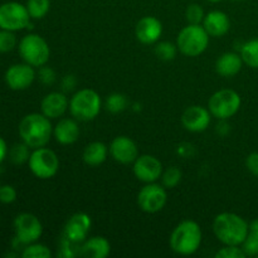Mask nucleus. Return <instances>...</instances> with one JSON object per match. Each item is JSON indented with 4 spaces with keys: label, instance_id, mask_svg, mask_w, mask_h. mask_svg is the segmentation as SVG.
I'll return each instance as SVG.
<instances>
[{
    "label": "nucleus",
    "instance_id": "14",
    "mask_svg": "<svg viewBox=\"0 0 258 258\" xmlns=\"http://www.w3.org/2000/svg\"><path fill=\"white\" fill-rule=\"evenodd\" d=\"M91 218L86 213H76L71 217L64 226L63 237L73 242L82 243L87 238L91 229Z\"/></svg>",
    "mask_w": 258,
    "mask_h": 258
},
{
    "label": "nucleus",
    "instance_id": "6",
    "mask_svg": "<svg viewBox=\"0 0 258 258\" xmlns=\"http://www.w3.org/2000/svg\"><path fill=\"white\" fill-rule=\"evenodd\" d=\"M22 59L33 67H42L49 60L50 49L48 43L38 34H28L19 42Z\"/></svg>",
    "mask_w": 258,
    "mask_h": 258
},
{
    "label": "nucleus",
    "instance_id": "8",
    "mask_svg": "<svg viewBox=\"0 0 258 258\" xmlns=\"http://www.w3.org/2000/svg\"><path fill=\"white\" fill-rule=\"evenodd\" d=\"M29 169L37 178L50 179L58 173L59 169V159L57 154L47 148L34 149L28 160Z\"/></svg>",
    "mask_w": 258,
    "mask_h": 258
},
{
    "label": "nucleus",
    "instance_id": "18",
    "mask_svg": "<svg viewBox=\"0 0 258 258\" xmlns=\"http://www.w3.org/2000/svg\"><path fill=\"white\" fill-rule=\"evenodd\" d=\"M68 108V100L63 93L50 92L45 96L40 103V110L48 118H58L64 115Z\"/></svg>",
    "mask_w": 258,
    "mask_h": 258
},
{
    "label": "nucleus",
    "instance_id": "28",
    "mask_svg": "<svg viewBox=\"0 0 258 258\" xmlns=\"http://www.w3.org/2000/svg\"><path fill=\"white\" fill-rule=\"evenodd\" d=\"M77 256H81V243L63 237L62 242H60V248L58 251V257L73 258Z\"/></svg>",
    "mask_w": 258,
    "mask_h": 258
},
{
    "label": "nucleus",
    "instance_id": "17",
    "mask_svg": "<svg viewBox=\"0 0 258 258\" xmlns=\"http://www.w3.org/2000/svg\"><path fill=\"white\" fill-rule=\"evenodd\" d=\"M135 34L144 44H153L163 34V24L155 17H144L136 24Z\"/></svg>",
    "mask_w": 258,
    "mask_h": 258
},
{
    "label": "nucleus",
    "instance_id": "4",
    "mask_svg": "<svg viewBox=\"0 0 258 258\" xmlns=\"http://www.w3.org/2000/svg\"><path fill=\"white\" fill-rule=\"evenodd\" d=\"M209 37L203 25L189 24L180 30L176 39V47L188 57L201 55L209 44Z\"/></svg>",
    "mask_w": 258,
    "mask_h": 258
},
{
    "label": "nucleus",
    "instance_id": "40",
    "mask_svg": "<svg viewBox=\"0 0 258 258\" xmlns=\"http://www.w3.org/2000/svg\"><path fill=\"white\" fill-rule=\"evenodd\" d=\"M76 85V80L73 78V76H67V77L64 78V81H63V87H64V90L67 91H71L73 87H75Z\"/></svg>",
    "mask_w": 258,
    "mask_h": 258
},
{
    "label": "nucleus",
    "instance_id": "33",
    "mask_svg": "<svg viewBox=\"0 0 258 258\" xmlns=\"http://www.w3.org/2000/svg\"><path fill=\"white\" fill-rule=\"evenodd\" d=\"M204 10L199 4H190L188 5L185 10V18L189 24H201L204 20Z\"/></svg>",
    "mask_w": 258,
    "mask_h": 258
},
{
    "label": "nucleus",
    "instance_id": "11",
    "mask_svg": "<svg viewBox=\"0 0 258 258\" xmlns=\"http://www.w3.org/2000/svg\"><path fill=\"white\" fill-rule=\"evenodd\" d=\"M166 196L165 189L155 183H148L138 196V204L141 211L146 213H158L165 207Z\"/></svg>",
    "mask_w": 258,
    "mask_h": 258
},
{
    "label": "nucleus",
    "instance_id": "23",
    "mask_svg": "<svg viewBox=\"0 0 258 258\" xmlns=\"http://www.w3.org/2000/svg\"><path fill=\"white\" fill-rule=\"evenodd\" d=\"M107 146L105 144L95 141V143L88 144L83 150V161L91 166L101 165L107 158Z\"/></svg>",
    "mask_w": 258,
    "mask_h": 258
},
{
    "label": "nucleus",
    "instance_id": "29",
    "mask_svg": "<svg viewBox=\"0 0 258 258\" xmlns=\"http://www.w3.org/2000/svg\"><path fill=\"white\" fill-rule=\"evenodd\" d=\"M176 45L170 42H160L155 47L156 57L161 60H173L176 55Z\"/></svg>",
    "mask_w": 258,
    "mask_h": 258
},
{
    "label": "nucleus",
    "instance_id": "39",
    "mask_svg": "<svg viewBox=\"0 0 258 258\" xmlns=\"http://www.w3.org/2000/svg\"><path fill=\"white\" fill-rule=\"evenodd\" d=\"M8 151H9V149H8L7 143H5L4 139L0 136V164H2L3 161L5 160V158L8 156Z\"/></svg>",
    "mask_w": 258,
    "mask_h": 258
},
{
    "label": "nucleus",
    "instance_id": "32",
    "mask_svg": "<svg viewBox=\"0 0 258 258\" xmlns=\"http://www.w3.org/2000/svg\"><path fill=\"white\" fill-rule=\"evenodd\" d=\"M17 47V37L14 32L0 29V53H8Z\"/></svg>",
    "mask_w": 258,
    "mask_h": 258
},
{
    "label": "nucleus",
    "instance_id": "21",
    "mask_svg": "<svg viewBox=\"0 0 258 258\" xmlns=\"http://www.w3.org/2000/svg\"><path fill=\"white\" fill-rule=\"evenodd\" d=\"M111 244L103 237L85 239L81 244V256L87 258H105L110 254Z\"/></svg>",
    "mask_w": 258,
    "mask_h": 258
},
{
    "label": "nucleus",
    "instance_id": "25",
    "mask_svg": "<svg viewBox=\"0 0 258 258\" xmlns=\"http://www.w3.org/2000/svg\"><path fill=\"white\" fill-rule=\"evenodd\" d=\"M30 154L32 153H29V146L25 143L14 144L8 151L10 161L15 165H22V164L27 163L30 158Z\"/></svg>",
    "mask_w": 258,
    "mask_h": 258
},
{
    "label": "nucleus",
    "instance_id": "27",
    "mask_svg": "<svg viewBox=\"0 0 258 258\" xmlns=\"http://www.w3.org/2000/svg\"><path fill=\"white\" fill-rule=\"evenodd\" d=\"M20 256L23 258H50L52 256V252L48 248L47 246L42 243H30L23 248Z\"/></svg>",
    "mask_w": 258,
    "mask_h": 258
},
{
    "label": "nucleus",
    "instance_id": "41",
    "mask_svg": "<svg viewBox=\"0 0 258 258\" xmlns=\"http://www.w3.org/2000/svg\"><path fill=\"white\" fill-rule=\"evenodd\" d=\"M248 233L254 237H258V219H254L248 224Z\"/></svg>",
    "mask_w": 258,
    "mask_h": 258
},
{
    "label": "nucleus",
    "instance_id": "15",
    "mask_svg": "<svg viewBox=\"0 0 258 258\" xmlns=\"http://www.w3.org/2000/svg\"><path fill=\"white\" fill-rule=\"evenodd\" d=\"M211 111L202 106H191L184 111L181 116V123L191 133H202L207 130L211 123Z\"/></svg>",
    "mask_w": 258,
    "mask_h": 258
},
{
    "label": "nucleus",
    "instance_id": "35",
    "mask_svg": "<svg viewBox=\"0 0 258 258\" xmlns=\"http://www.w3.org/2000/svg\"><path fill=\"white\" fill-rule=\"evenodd\" d=\"M242 249L246 256H257L258 257V237L252 236L248 233L247 238L242 243Z\"/></svg>",
    "mask_w": 258,
    "mask_h": 258
},
{
    "label": "nucleus",
    "instance_id": "34",
    "mask_svg": "<svg viewBox=\"0 0 258 258\" xmlns=\"http://www.w3.org/2000/svg\"><path fill=\"white\" fill-rule=\"evenodd\" d=\"M247 257L239 246H226L216 253V258H244Z\"/></svg>",
    "mask_w": 258,
    "mask_h": 258
},
{
    "label": "nucleus",
    "instance_id": "20",
    "mask_svg": "<svg viewBox=\"0 0 258 258\" xmlns=\"http://www.w3.org/2000/svg\"><path fill=\"white\" fill-rule=\"evenodd\" d=\"M53 135L57 143L62 145H71L80 138V127H78V123L72 118H62L55 125Z\"/></svg>",
    "mask_w": 258,
    "mask_h": 258
},
{
    "label": "nucleus",
    "instance_id": "38",
    "mask_svg": "<svg viewBox=\"0 0 258 258\" xmlns=\"http://www.w3.org/2000/svg\"><path fill=\"white\" fill-rule=\"evenodd\" d=\"M246 166L249 173L258 178V153H252L247 156Z\"/></svg>",
    "mask_w": 258,
    "mask_h": 258
},
{
    "label": "nucleus",
    "instance_id": "10",
    "mask_svg": "<svg viewBox=\"0 0 258 258\" xmlns=\"http://www.w3.org/2000/svg\"><path fill=\"white\" fill-rule=\"evenodd\" d=\"M15 237L25 246L34 243L43 233V226L39 219L32 213H22L14 219Z\"/></svg>",
    "mask_w": 258,
    "mask_h": 258
},
{
    "label": "nucleus",
    "instance_id": "22",
    "mask_svg": "<svg viewBox=\"0 0 258 258\" xmlns=\"http://www.w3.org/2000/svg\"><path fill=\"white\" fill-rule=\"evenodd\" d=\"M242 64H243V60H242L241 55L233 52H228L222 54L217 59L216 71L222 77H233L237 73H239Z\"/></svg>",
    "mask_w": 258,
    "mask_h": 258
},
{
    "label": "nucleus",
    "instance_id": "19",
    "mask_svg": "<svg viewBox=\"0 0 258 258\" xmlns=\"http://www.w3.org/2000/svg\"><path fill=\"white\" fill-rule=\"evenodd\" d=\"M203 27L211 37H222L227 34L231 28V20L226 13L221 10H213L204 17Z\"/></svg>",
    "mask_w": 258,
    "mask_h": 258
},
{
    "label": "nucleus",
    "instance_id": "2",
    "mask_svg": "<svg viewBox=\"0 0 258 258\" xmlns=\"http://www.w3.org/2000/svg\"><path fill=\"white\" fill-rule=\"evenodd\" d=\"M53 134L49 118L43 113H29L19 123V135L29 148L38 149L47 145Z\"/></svg>",
    "mask_w": 258,
    "mask_h": 258
},
{
    "label": "nucleus",
    "instance_id": "7",
    "mask_svg": "<svg viewBox=\"0 0 258 258\" xmlns=\"http://www.w3.org/2000/svg\"><path fill=\"white\" fill-rule=\"evenodd\" d=\"M241 96L233 90L217 91L208 102V110L214 117L219 120H227L238 112L241 107Z\"/></svg>",
    "mask_w": 258,
    "mask_h": 258
},
{
    "label": "nucleus",
    "instance_id": "12",
    "mask_svg": "<svg viewBox=\"0 0 258 258\" xmlns=\"http://www.w3.org/2000/svg\"><path fill=\"white\" fill-rule=\"evenodd\" d=\"M34 78V68L25 62L10 66L5 72V82L10 90L14 91L27 90L30 87Z\"/></svg>",
    "mask_w": 258,
    "mask_h": 258
},
{
    "label": "nucleus",
    "instance_id": "3",
    "mask_svg": "<svg viewBox=\"0 0 258 258\" xmlns=\"http://www.w3.org/2000/svg\"><path fill=\"white\" fill-rule=\"evenodd\" d=\"M202 229L194 221H184L175 227L170 236V247L175 253L190 256L196 253L202 243Z\"/></svg>",
    "mask_w": 258,
    "mask_h": 258
},
{
    "label": "nucleus",
    "instance_id": "9",
    "mask_svg": "<svg viewBox=\"0 0 258 258\" xmlns=\"http://www.w3.org/2000/svg\"><path fill=\"white\" fill-rule=\"evenodd\" d=\"M30 15L27 7L18 2H8L0 5V29L18 32L29 25Z\"/></svg>",
    "mask_w": 258,
    "mask_h": 258
},
{
    "label": "nucleus",
    "instance_id": "1",
    "mask_svg": "<svg viewBox=\"0 0 258 258\" xmlns=\"http://www.w3.org/2000/svg\"><path fill=\"white\" fill-rule=\"evenodd\" d=\"M213 231L226 246H241L248 236V223L236 213H221L214 218Z\"/></svg>",
    "mask_w": 258,
    "mask_h": 258
},
{
    "label": "nucleus",
    "instance_id": "13",
    "mask_svg": "<svg viewBox=\"0 0 258 258\" xmlns=\"http://www.w3.org/2000/svg\"><path fill=\"white\" fill-rule=\"evenodd\" d=\"M134 174L144 183H155L163 175V164L153 155L138 156L134 161Z\"/></svg>",
    "mask_w": 258,
    "mask_h": 258
},
{
    "label": "nucleus",
    "instance_id": "37",
    "mask_svg": "<svg viewBox=\"0 0 258 258\" xmlns=\"http://www.w3.org/2000/svg\"><path fill=\"white\" fill-rule=\"evenodd\" d=\"M39 80L42 81L44 85H52L55 80L54 71L47 66H42L39 70Z\"/></svg>",
    "mask_w": 258,
    "mask_h": 258
},
{
    "label": "nucleus",
    "instance_id": "42",
    "mask_svg": "<svg viewBox=\"0 0 258 258\" xmlns=\"http://www.w3.org/2000/svg\"><path fill=\"white\" fill-rule=\"evenodd\" d=\"M208 2H211V3H219V2H222V0H208Z\"/></svg>",
    "mask_w": 258,
    "mask_h": 258
},
{
    "label": "nucleus",
    "instance_id": "26",
    "mask_svg": "<svg viewBox=\"0 0 258 258\" xmlns=\"http://www.w3.org/2000/svg\"><path fill=\"white\" fill-rule=\"evenodd\" d=\"M27 9L30 18L33 19H42L48 14L50 9V0H28Z\"/></svg>",
    "mask_w": 258,
    "mask_h": 258
},
{
    "label": "nucleus",
    "instance_id": "36",
    "mask_svg": "<svg viewBox=\"0 0 258 258\" xmlns=\"http://www.w3.org/2000/svg\"><path fill=\"white\" fill-rule=\"evenodd\" d=\"M17 201V190L13 185H0V202L4 204H12Z\"/></svg>",
    "mask_w": 258,
    "mask_h": 258
},
{
    "label": "nucleus",
    "instance_id": "31",
    "mask_svg": "<svg viewBox=\"0 0 258 258\" xmlns=\"http://www.w3.org/2000/svg\"><path fill=\"white\" fill-rule=\"evenodd\" d=\"M126 105H127L126 97L123 95H120V93H112V95L108 96L107 100H106V107H107V110L112 113H117L123 111Z\"/></svg>",
    "mask_w": 258,
    "mask_h": 258
},
{
    "label": "nucleus",
    "instance_id": "5",
    "mask_svg": "<svg viewBox=\"0 0 258 258\" xmlns=\"http://www.w3.org/2000/svg\"><path fill=\"white\" fill-rule=\"evenodd\" d=\"M70 110L73 117L80 121H91L101 111V97L96 91L85 88L71 98Z\"/></svg>",
    "mask_w": 258,
    "mask_h": 258
},
{
    "label": "nucleus",
    "instance_id": "30",
    "mask_svg": "<svg viewBox=\"0 0 258 258\" xmlns=\"http://www.w3.org/2000/svg\"><path fill=\"white\" fill-rule=\"evenodd\" d=\"M161 178H163V184L165 188H175L181 180V171L176 166H170L164 171Z\"/></svg>",
    "mask_w": 258,
    "mask_h": 258
},
{
    "label": "nucleus",
    "instance_id": "16",
    "mask_svg": "<svg viewBox=\"0 0 258 258\" xmlns=\"http://www.w3.org/2000/svg\"><path fill=\"white\" fill-rule=\"evenodd\" d=\"M110 153L117 163L131 164L138 159L139 150L136 144L127 136H117L112 140Z\"/></svg>",
    "mask_w": 258,
    "mask_h": 258
},
{
    "label": "nucleus",
    "instance_id": "24",
    "mask_svg": "<svg viewBox=\"0 0 258 258\" xmlns=\"http://www.w3.org/2000/svg\"><path fill=\"white\" fill-rule=\"evenodd\" d=\"M241 57L248 67L258 68V39H252L242 45Z\"/></svg>",
    "mask_w": 258,
    "mask_h": 258
}]
</instances>
